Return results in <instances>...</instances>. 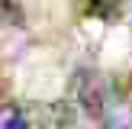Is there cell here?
Returning a JSON list of instances; mask_svg holds the SVG:
<instances>
[{"mask_svg": "<svg viewBox=\"0 0 132 129\" xmlns=\"http://www.w3.org/2000/svg\"><path fill=\"white\" fill-rule=\"evenodd\" d=\"M0 129H29V119L19 107L13 103H3L0 107Z\"/></svg>", "mask_w": 132, "mask_h": 129, "instance_id": "obj_1", "label": "cell"}, {"mask_svg": "<svg viewBox=\"0 0 132 129\" xmlns=\"http://www.w3.org/2000/svg\"><path fill=\"white\" fill-rule=\"evenodd\" d=\"M116 3H119V0H87V6H90V10H97V13H110Z\"/></svg>", "mask_w": 132, "mask_h": 129, "instance_id": "obj_2", "label": "cell"}]
</instances>
